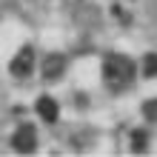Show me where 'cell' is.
Segmentation results:
<instances>
[{
    "label": "cell",
    "mask_w": 157,
    "mask_h": 157,
    "mask_svg": "<svg viewBox=\"0 0 157 157\" xmlns=\"http://www.w3.org/2000/svg\"><path fill=\"white\" fill-rule=\"evenodd\" d=\"M103 80L109 83L112 89H126L128 83L134 80V60L126 57V54H106L103 60Z\"/></svg>",
    "instance_id": "cell-1"
},
{
    "label": "cell",
    "mask_w": 157,
    "mask_h": 157,
    "mask_svg": "<svg viewBox=\"0 0 157 157\" xmlns=\"http://www.w3.org/2000/svg\"><path fill=\"white\" fill-rule=\"evenodd\" d=\"M12 146L20 154H32L37 149V132H34V126H20L14 132V137H12Z\"/></svg>",
    "instance_id": "cell-2"
},
{
    "label": "cell",
    "mask_w": 157,
    "mask_h": 157,
    "mask_svg": "<svg viewBox=\"0 0 157 157\" xmlns=\"http://www.w3.org/2000/svg\"><path fill=\"white\" fill-rule=\"evenodd\" d=\"M32 69H34V52L20 49V54H14V60H12V75L26 77V75H32Z\"/></svg>",
    "instance_id": "cell-3"
},
{
    "label": "cell",
    "mask_w": 157,
    "mask_h": 157,
    "mask_svg": "<svg viewBox=\"0 0 157 157\" xmlns=\"http://www.w3.org/2000/svg\"><path fill=\"white\" fill-rule=\"evenodd\" d=\"M63 69H66V57H63V54H49V57L40 63L43 77H49V80L60 77V75H63Z\"/></svg>",
    "instance_id": "cell-4"
},
{
    "label": "cell",
    "mask_w": 157,
    "mask_h": 157,
    "mask_svg": "<svg viewBox=\"0 0 157 157\" xmlns=\"http://www.w3.org/2000/svg\"><path fill=\"white\" fill-rule=\"evenodd\" d=\"M37 114L43 120H49V123H54V120H57V103H54L52 97H40L37 100Z\"/></svg>",
    "instance_id": "cell-5"
},
{
    "label": "cell",
    "mask_w": 157,
    "mask_h": 157,
    "mask_svg": "<svg viewBox=\"0 0 157 157\" xmlns=\"http://www.w3.org/2000/svg\"><path fill=\"white\" fill-rule=\"evenodd\" d=\"M143 114L157 123V97H154V100H146V103H143Z\"/></svg>",
    "instance_id": "cell-6"
},
{
    "label": "cell",
    "mask_w": 157,
    "mask_h": 157,
    "mask_svg": "<svg viewBox=\"0 0 157 157\" xmlns=\"http://www.w3.org/2000/svg\"><path fill=\"white\" fill-rule=\"evenodd\" d=\"M146 75L149 77L157 75V54H149V57H146Z\"/></svg>",
    "instance_id": "cell-7"
},
{
    "label": "cell",
    "mask_w": 157,
    "mask_h": 157,
    "mask_svg": "<svg viewBox=\"0 0 157 157\" xmlns=\"http://www.w3.org/2000/svg\"><path fill=\"white\" fill-rule=\"evenodd\" d=\"M143 146H146V137L137 132V134H134V149H143Z\"/></svg>",
    "instance_id": "cell-8"
}]
</instances>
